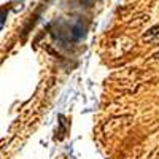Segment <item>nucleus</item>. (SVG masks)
<instances>
[{
	"mask_svg": "<svg viewBox=\"0 0 159 159\" xmlns=\"http://www.w3.org/2000/svg\"><path fill=\"white\" fill-rule=\"evenodd\" d=\"M142 40L143 42H159V25H154L150 30H147V34L142 37Z\"/></svg>",
	"mask_w": 159,
	"mask_h": 159,
	"instance_id": "f257e3e1",
	"label": "nucleus"
},
{
	"mask_svg": "<svg viewBox=\"0 0 159 159\" xmlns=\"http://www.w3.org/2000/svg\"><path fill=\"white\" fill-rule=\"evenodd\" d=\"M148 159H159V148H156L151 154H150V157Z\"/></svg>",
	"mask_w": 159,
	"mask_h": 159,
	"instance_id": "7ed1b4c3",
	"label": "nucleus"
},
{
	"mask_svg": "<svg viewBox=\"0 0 159 159\" xmlns=\"http://www.w3.org/2000/svg\"><path fill=\"white\" fill-rule=\"evenodd\" d=\"M153 57H154V59H159V51H157V52H154V56H153Z\"/></svg>",
	"mask_w": 159,
	"mask_h": 159,
	"instance_id": "20e7f679",
	"label": "nucleus"
},
{
	"mask_svg": "<svg viewBox=\"0 0 159 159\" xmlns=\"http://www.w3.org/2000/svg\"><path fill=\"white\" fill-rule=\"evenodd\" d=\"M83 35H84V27H83V24H81V22H76L75 27L72 29V37L78 40V38H81Z\"/></svg>",
	"mask_w": 159,
	"mask_h": 159,
	"instance_id": "f03ea898",
	"label": "nucleus"
}]
</instances>
